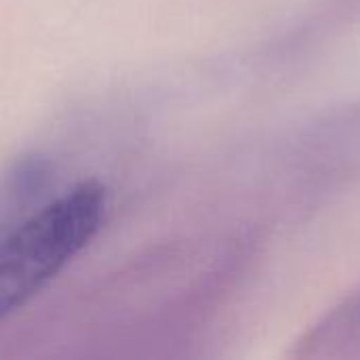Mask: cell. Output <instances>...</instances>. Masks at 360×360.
I'll return each mask as SVG.
<instances>
[{
  "mask_svg": "<svg viewBox=\"0 0 360 360\" xmlns=\"http://www.w3.org/2000/svg\"><path fill=\"white\" fill-rule=\"evenodd\" d=\"M350 312L354 314V327L360 329V302L354 306V308H352V310H350Z\"/></svg>",
  "mask_w": 360,
  "mask_h": 360,
  "instance_id": "obj_2",
  "label": "cell"
},
{
  "mask_svg": "<svg viewBox=\"0 0 360 360\" xmlns=\"http://www.w3.org/2000/svg\"><path fill=\"white\" fill-rule=\"evenodd\" d=\"M105 188L82 181L23 219L0 245V316L23 308L97 236Z\"/></svg>",
  "mask_w": 360,
  "mask_h": 360,
  "instance_id": "obj_1",
  "label": "cell"
}]
</instances>
